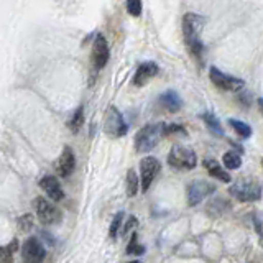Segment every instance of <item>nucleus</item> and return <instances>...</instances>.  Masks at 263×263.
Instances as JSON below:
<instances>
[{"label":"nucleus","instance_id":"nucleus-29","mask_svg":"<svg viewBox=\"0 0 263 263\" xmlns=\"http://www.w3.org/2000/svg\"><path fill=\"white\" fill-rule=\"evenodd\" d=\"M41 235H43V237L46 238V240H50V244H51V245H53V244H55V238H53V237H51L50 234H46V232H45V230L41 232Z\"/></svg>","mask_w":263,"mask_h":263},{"label":"nucleus","instance_id":"nucleus-8","mask_svg":"<svg viewBox=\"0 0 263 263\" xmlns=\"http://www.w3.org/2000/svg\"><path fill=\"white\" fill-rule=\"evenodd\" d=\"M161 169V163L155 157H145L140 161V181H142V191L146 192L150 189L153 180Z\"/></svg>","mask_w":263,"mask_h":263},{"label":"nucleus","instance_id":"nucleus-26","mask_svg":"<svg viewBox=\"0 0 263 263\" xmlns=\"http://www.w3.org/2000/svg\"><path fill=\"white\" fill-rule=\"evenodd\" d=\"M173 134H183L186 135V130L183 125H178V123H163V135H173Z\"/></svg>","mask_w":263,"mask_h":263},{"label":"nucleus","instance_id":"nucleus-18","mask_svg":"<svg viewBox=\"0 0 263 263\" xmlns=\"http://www.w3.org/2000/svg\"><path fill=\"white\" fill-rule=\"evenodd\" d=\"M125 188H127V194L130 198H134L138 192V188H140V181H138V176H137V173L134 171V169H128V171H127Z\"/></svg>","mask_w":263,"mask_h":263},{"label":"nucleus","instance_id":"nucleus-22","mask_svg":"<svg viewBox=\"0 0 263 263\" xmlns=\"http://www.w3.org/2000/svg\"><path fill=\"white\" fill-rule=\"evenodd\" d=\"M17 226H18V230L23 232V234H28V232L33 230V226H35V217L32 214H25L18 217L17 221Z\"/></svg>","mask_w":263,"mask_h":263},{"label":"nucleus","instance_id":"nucleus-3","mask_svg":"<svg viewBox=\"0 0 263 263\" xmlns=\"http://www.w3.org/2000/svg\"><path fill=\"white\" fill-rule=\"evenodd\" d=\"M181 25H183L184 43H186V46H191V45L201 41V32H203V28L206 25V18L203 15L188 12V13H184Z\"/></svg>","mask_w":263,"mask_h":263},{"label":"nucleus","instance_id":"nucleus-32","mask_svg":"<svg viewBox=\"0 0 263 263\" xmlns=\"http://www.w3.org/2000/svg\"><path fill=\"white\" fill-rule=\"evenodd\" d=\"M261 247H263V238H261Z\"/></svg>","mask_w":263,"mask_h":263},{"label":"nucleus","instance_id":"nucleus-16","mask_svg":"<svg viewBox=\"0 0 263 263\" xmlns=\"http://www.w3.org/2000/svg\"><path fill=\"white\" fill-rule=\"evenodd\" d=\"M203 165H204V168L207 169V173L211 174L212 178H215V180L224 181V183H230V181H232L230 174H229V173L226 171V169H224L214 158H206V160L203 161Z\"/></svg>","mask_w":263,"mask_h":263},{"label":"nucleus","instance_id":"nucleus-10","mask_svg":"<svg viewBox=\"0 0 263 263\" xmlns=\"http://www.w3.org/2000/svg\"><path fill=\"white\" fill-rule=\"evenodd\" d=\"M21 255L25 263H43V260L46 258V250L38 238L30 237L21 245Z\"/></svg>","mask_w":263,"mask_h":263},{"label":"nucleus","instance_id":"nucleus-33","mask_svg":"<svg viewBox=\"0 0 263 263\" xmlns=\"http://www.w3.org/2000/svg\"><path fill=\"white\" fill-rule=\"evenodd\" d=\"M261 166H263V158H261Z\"/></svg>","mask_w":263,"mask_h":263},{"label":"nucleus","instance_id":"nucleus-27","mask_svg":"<svg viewBox=\"0 0 263 263\" xmlns=\"http://www.w3.org/2000/svg\"><path fill=\"white\" fill-rule=\"evenodd\" d=\"M15 250H17V240H13L10 247H0V260H4L5 263L10 261Z\"/></svg>","mask_w":263,"mask_h":263},{"label":"nucleus","instance_id":"nucleus-24","mask_svg":"<svg viewBox=\"0 0 263 263\" xmlns=\"http://www.w3.org/2000/svg\"><path fill=\"white\" fill-rule=\"evenodd\" d=\"M125 7L132 17H140L142 15V0H127Z\"/></svg>","mask_w":263,"mask_h":263},{"label":"nucleus","instance_id":"nucleus-30","mask_svg":"<svg viewBox=\"0 0 263 263\" xmlns=\"http://www.w3.org/2000/svg\"><path fill=\"white\" fill-rule=\"evenodd\" d=\"M258 107H260V112L263 115V99H258Z\"/></svg>","mask_w":263,"mask_h":263},{"label":"nucleus","instance_id":"nucleus-5","mask_svg":"<svg viewBox=\"0 0 263 263\" xmlns=\"http://www.w3.org/2000/svg\"><path fill=\"white\" fill-rule=\"evenodd\" d=\"M104 132L112 138H120L123 135H127L128 125L123 120V115L115 105H111L105 112L104 117Z\"/></svg>","mask_w":263,"mask_h":263},{"label":"nucleus","instance_id":"nucleus-12","mask_svg":"<svg viewBox=\"0 0 263 263\" xmlns=\"http://www.w3.org/2000/svg\"><path fill=\"white\" fill-rule=\"evenodd\" d=\"M160 73V66L153 61H145L140 66L137 68V71L134 74V86L142 87L145 84H148L150 79H153L155 76Z\"/></svg>","mask_w":263,"mask_h":263},{"label":"nucleus","instance_id":"nucleus-23","mask_svg":"<svg viewBox=\"0 0 263 263\" xmlns=\"http://www.w3.org/2000/svg\"><path fill=\"white\" fill-rule=\"evenodd\" d=\"M145 252V249L143 247L138 244V237H137V232H132V237H130V242H128V245H127V253L128 255H138V257H140V255Z\"/></svg>","mask_w":263,"mask_h":263},{"label":"nucleus","instance_id":"nucleus-21","mask_svg":"<svg viewBox=\"0 0 263 263\" xmlns=\"http://www.w3.org/2000/svg\"><path fill=\"white\" fill-rule=\"evenodd\" d=\"M229 125L237 132V135H240L242 138H250L252 137V127L249 123H245L242 120H235V119H230L229 120Z\"/></svg>","mask_w":263,"mask_h":263},{"label":"nucleus","instance_id":"nucleus-14","mask_svg":"<svg viewBox=\"0 0 263 263\" xmlns=\"http://www.w3.org/2000/svg\"><path fill=\"white\" fill-rule=\"evenodd\" d=\"M40 188L48 194L51 201H55V203H59V201L64 198V192L61 189V184L56 176H51V174L43 176L40 180Z\"/></svg>","mask_w":263,"mask_h":263},{"label":"nucleus","instance_id":"nucleus-2","mask_svg":"<svg viewBox=\"0 0 263 263\" xmlns=\"http://www.w3.org/2000/svg\"><path fill=\"white\" fill-rule=\"evenodd\" d=\"M163 135V123H148L135 135V150L138 153H148L158 145Z\"/></svg>","mask_w":263,"mask_h":263},{"label":"nucleus","instance_id":"nucleus-11","mask_svg":"<svg viewBox=\"0 0 263 263\" xmlns=\"http://www.w3.org/2000/svg\"><path fill=\"white\" fill-rule=\"evenodd\" d=\"M109 58H111L109 45H107L104 35L99 33L94 40V45H92V64H94V69H97V71L104 69L105 64L109 63Z\"/></svg>","mask_w":263,"mask_h":263},{"label":"nucleus","instance_id":"nucleus-20","mask_svg":"<svg viewBox=\"0 0 263 263\" xmlns=\"http://www.w3.org/2000/svg\"><path fill=\"white\" fill-rule=\"evenodd\" d=\"M222 161H224V166H226L227 169H238V168L242 166V157L237 151L224 153Z\"/></svg>","mask_w":263,"mask_h":263},{"label":"nucleus","instance_id":"nucleus-31","mask_svg":"<svg viewBox=\"0 0 263 263\" xmlns=\"http://www.w3.org/2000/svg\"><path fill=\"white\" fill-rule=\"evenodd\" d=\"M128 263H142L140 260H134V261H128Z\"/></svg>","mask_w":263,"mask_h":263},{"label":"nucleus","instance_id":"nucleus-4","mask_svg":"<svg viewBox=\"0 0 263 263\" xmlns=\"http://www.w3.org/2000/svg\"><path fill=\"white\" fill-rule=\"evenodd\" d=\"M168 163L176 169H194L198 165V157L192 148L183 145H174L168 155Z\"/></svg>","mask_w":263,"mask_h":263},{"label":"nucleus","instance_id":"nucleus-17","mask_svg":"<svg viewBox=\"0 0 263 263\" xmlns=\"http://www.w3.org/2000/svg\"><path fill=\"white\" fill-rule=\"evenodd\" d=\"M203 120H204V123L207 125V128L211 130L214 135H217V137H222L224 135V130H222L221 122H219V119L215 117L212 112H204L203 114Z\"/></svg>","mask_w":263,"mask_h":263},{"label":"nucleus","instance_id":"nucleus-7","mask_svg":"<svg viewBox=\"0 0 263 263\" xmlns=\"http://www.w3.org/2000/svg\"><path fill=\"white\" fill-rule=\"evenodd\" d=\"M33 207H35V212L38 215V219H40L45 226L58 224L61 219V212L51 203H48L45 198H36L33 201Z\"/></svg>","mask_w":263,"mask_h":263},{"label":"nucleus","instance_id":"nucleus-13","mask_svg":"<svg viewBox=\"0 0 263 263\" xmlns=\"http://www.w3.org/2000/svg\"><path fill=\"white\" fill-rule=\"evenodd\" d=\"M76 168V157H74V151L71 150V146H64L63 153H61V157L58 158V161L55 163V169L56 173L61 176V178H68L74 171Z\"/></svg>","mask_w":263,"mask_h":263},{"label":"nucleus","instance_id":"nucleus-19","mask_svg":"<svg viewBox=\"0 0 263 263\" xmlns=\"http://www.w3.org/2000/svg\"><path fill=\"white\" fill-rule=\"evenodd\" d=\"M82 125H84V107L79 105L74 111L71 120H69V123H68V127H69V130L73 132V134H77V132L81 130Z\"/></svg>","mask_w":263,"mask_h":263},{"label":"nucleus","instance_id":"nucleus-25","mask_svg":"<svg viewBox=\"0 0 263 263\" xmlns=\"http://www.w3.org/2000/svg\"><path fill=\"white\" fill-rule=\"evenodd\" d=\"M122 221H123V212L120 211V212H117V214L114 215V221H112V224H111V229H109V237H111V238H115V237H117V232H119V229H120Z\"/></svg>","mask_w":263,"mask_h":263},{"label":"nucleus","instance_id":"nucleus-15","mask_svg":"<svg viewBox=\"0 0 263 263\" xmlns=\"http://www.w3.org/2000/svg\"><path fill=\"white\" fill-rule=\"evenodd\" d=\"M160 105L168 112H178L183 107V100L176 91H166L160 96Z\"/></svg>","mask_w":263,"mask_h":263},{"label":"nucleus","instance_id":"nucleus-1","mask_svg":"<svg viewBox=\"0 0 263 263\" xmlns=\"http://www.w3.org/2000/svg\"><path fill=\"white\" fill-rule=\"evenodd\" d=\"M229 192L240 203H255L261 199L263 188L255 178H240L229 188Z\"/></svg>","mask_w":263,"mask_h":263},{"label":"nucleus","instance_id":"nucleus-28","mask_svg":"<svg viewBox=\"0 0 263 263\" xmlns=\"http://www.w3.org/2000/svg\"><path fill=\"white\" fill-rule=\"evenodd\" d=\"M138 226V221H137V217L135 215H130V217L127 219V224L125 226H123V237H127L128 234H132V229H135Z\"/></svg>","mask_w":263,"mask_h":263},{"label":"nucleus","instance_id":"nucleus-6","mask_svg":"<svg viewBox=\"0 0 263 263\" xmlns=\"http://www.w3.org/2000/svg\"><path fill=\"white\" fill-rule=\"evenodd\" d=\"M209 79H211V82L215 87H219L222 91H229V92H238L245 84L240 77L222 73L221 69L215 66H211V69H209Z\"/></svg>","mask_w":263,"mask_h":263},{"label":"nucleus","instance_id":"nucleus-9","mask_svg":"<svg viewBox=\"0 0 263 263\" xmlns=\"http://www.w3.org/2000/svg\"><path fill=\"white\" fill-rule=\"evenodd\" d=\"M212 191H215V186L212 183L204 181V180H198V181H192L189 186H188V204L192 206H198L199 203L212 194Z\"/></svg>","mask_w":263,"mask_h":263}]
</instances>
